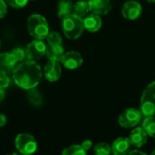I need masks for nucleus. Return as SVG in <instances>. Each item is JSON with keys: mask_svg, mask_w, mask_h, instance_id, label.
Here are the masks:
<instances>
[{"mask_svg": "<svg viewBox=\"0 0 155 155\" xmlns=\"http://www.w3.org/2000/svg\"><path fill=\"white\" fill-rule=\"evenodd\" d=\"M15 145L17 151L23 155L34 154L37 150V142L30 134H19L15 140Z\"/></svg>", "mask_w": 155, "mask_h": 155, "instance_id": "obj_5", "label": "nucleus"}, {"mask_svg": "<svg viewBox=\"0 0 155 155\" xmlns=\"http://www.w3.org/2000/svg\"><path fill=\"white\" fill-rule=\"evenodd\" d=\"M74 4L72 0H60L58 3V17L62 20L73 14Z\"/></svg>", "mask_w": 155, "mask_h": 155, "instance_id": "obj_17", "label": "nucleus"}, {"mask_svg": "<svg viewBox=\"0 0 155 155\" xmlns=\"http://www.w3.org/2000/svg\"><path fill=\"white\" fill-rule=\"evenodd\" d=\"M132 143L129 138L120 137L116 139L112 145V153L114 155H128L131 152Z\"/></svg>", "mask_w": 155, "mask_h": 155, "instance_id": "obj_12", "label": "nucleus"}, {"mask_svg": "<svg viewBox=\"0 0 155 155\" xmlns=\"http://www.w3.org/2000/svg\"><path fill=\"white\" fill-rule=\"evenodd\" d=\"M62 155H87L86 151L80 145L76 144V145H71L67 148H65Z\"/></svg>", "mask_w": 155, "mask_h": 155, "instance_id": "obj_21", "label": "nucleus"}, {"mask_svg": "<svg viewBox=\"0 0 155 155\" xmlns=\"http://www.w3.org/2000/svg\"><path fill=\"white\" fill-rule=\"evenodd\" d=\"M151 155H155V151H153V152L152 153V154H151Z\"/></svg>", "mask_w": 155, "mask_h": 155, "instance_id": "obj_34", "label": "nucleus"}, {"mask_svg": "<svg viewBox=\"0 0 155 155\" xmlns=\"http://www.w3.org/2000/svg\"><path fill=\"white\" fill-rule=\"evenodd\" d=\"M47 45H62L63 39L59 33L57 32H49L46 36Z\"/></svg>", "mask_w": 155, "mask_h": 155, "instance_id": "obj_23", "label": "nucleus"}, {"mask_svg": "<svg viewBox=\"0 0 155 155\" xmlns=\"http://www.w3.org/2000/svg\"><path fill=\"white\" fill-rule=\"evenodd\" d=\"M46 47L47 45L43 42V40L35 39L27 45L25 49V56L28 60H39L46 54Z\"/></svg>", "mask_w": 155, "mask_h": 155, "instance_id": "obj_7", "label": "nucleus"}, {"mask_svg": "<svg viewBox=\"0 0 155 155\" xmlns=\"http://www.w3.org/2000/svg\"><path fill=\"white\" fill-rule=\"evenodd\" d=\"M10 54L17 64L21 63L25 57V50H23L22 48H15L10 52Z\"/></svg>", "mask_w": 155, "mask_h": 155, "instance_id": "obj_24", "label": "nucleus"}, {"mask_svg": "<svg viewBox=\"0 0 155 155\" xmlns=\"http://www.w3.org/2000/svg\"><path fill=\"white\" fill-rule=\"evenodd\" d=\"M5 1L11 7L14 8H23L28 3V0H5Z\"/></svg>", "mask_w": 155, "mask_h": 155, "instance_id": "obj_25", "label": "nucleus"}, {"mask_svg": "<svg viewBox=\"0 0 155 155\" xmlns=\"http://www.w3.org/2000/svg\"><path fill=\"white\" fill-rule=\"evenodd\" d=\"M31 1H35V0H31Z\"/></svg>", "mask_w": 155, "mask_h": 155, "instance_id": "obj_36", "label": "nucleus"}, {"mask_svg": "<svg viewBox=\"0 0 155 155\" xmlns=\"http://www.w3.org/2000/svg\"><path fill=\"white\" fill-rule=\"evenodd\" d=\"M6 155H19L18 153H9V154H6Z\"/></svg>", "mask_w": 155, "mask_h": 155, "instance_id": "obj_32", "label": "nucleus"}, {"mask_svg": "<svg viewBox=\"0 0 155 155\" xmlns=\"http://www.w3.org/2000/svg\"><path fill=\"white\" fill-rule=\"evenodd\" d=\"M128 155H147L146 153H144L143 152H141L139 150H134V151H131Z\"/></svg>", "mask_w": 155, "mask_h": 155, "instance_id": "obj_30", "label": "nucleus"}, {"mask_svg": "<svg viewBox=\"0 0 155 155\" xmlns=\"http://www.w3.org/2000/svg\"><path fill=\"white\" fill-rule=\"evenodd\" d=\"M141 113L144 117L155 114V81L147 85L142 94Z\"/></svg>", "mask_w": 155, "mask_h": 155, "instance_id": "obj_4", "label": "nucleus"}, {"mask_svg": "<svg viewBox=\"0 0 155 155\" xmlns=\"http://www.w3.org/2000/svg\"><path fill=\"white\" fill-rule=\"evenodd\" d=\"M143 114L141 111L135 108H129L119 115L118 123L124 128H133L141 122Z\"/></svg>", "mask_w": 155, "mask_h": 155, "instance_id": "obj_6", "label": "nucleus"}, {"mask_svg": "<svg viewBox=\"0 0 155 155\" xmlns=\"http://www.w3.org/2000/svg\"><path fill=\"white\" fill-rule=\"evenodd\" d=\"M10 84V79L7 75V74H0V88L5 89Z\"/></svg>", "mask_w": 155, "mask_h": 155, "instance_id": "obj_26", "label": "nucleus"}, {"mask_svg": "<svg viewBox=\"0 0 155 155\" xmlns=\"http://www.w3.org/2000/svg\"><path fill=\"white\" fill-rule=\"evenodd\" d=\"M45 54L48 60L61 62L64 54V50L62 45H47Z\"/></svg>", "mask_w": 155, "mask_h": 155, "instance_id": "obj_16", "label": "nucleus"}, {"mask_svg": "<svg viewBox=\"0 0 155 155\" xmlns=\"http://www.w3.org/2000/svg\"><path fill=\"white\" fill-rule=\"evenodd\" d=\"M7 123V118L5 114H0V128L1 127H4Z\"/></svg>", "mask_w": 155, "mask_h": 155, "instance_id": "obj_29", "label": "nucleus"}, {"mask_svg": "<svg viewBox=\"0 0 155 155\" xmlns=\"http://www.w3.org/2000/svg\"><path fill=\"white\" fill-rule=\"evenodd\" d=\"M83 57L82 55L75 51H71V52H67L64 53L61 63L62 64L70 70H74V69H77L79 68L82 64H83Z\"/></svg>", "mask_w": 155, "mask_h": 155, "instance_id": "obj_9", "label": "nucleus"}, {"mask_svg": "<svg viewBox=\"0 0 155 155\" xmlns=\"http://www.w3.org/2000/svg\"><path fill=\"white\" fill-rule=\"evenodd\" d=\"M84 29L87 30L88 32H97L102 26V19L100 15L95 14L86 15L84 19Z\"/></svg>", "mask_w": 155, "mask_h": 155, "instance_id": "obj_15", "label": "nucleus"}, {"mask_svg": "<svg viewBox=\"0 0 155 155\" xmlns=\"http://www.w3.org/2000/svg\"><path fill=\"white\" fill-rule=\"evenodd\" d=\"M7 5L5 0H0V18H3L6 15Z\"/></svg>", "mask_w": 155, "mask_h": 155, "instance_id": "obj_27", "label": "nucleus"}, {"mask_svg": "<svg viewBox=\"0 0 155 155\" xmlns=\"http://www.w3.org/2000/svg\"><path fill=\"white\" fill-rule=\"evenodd\" d=\"M17 64H18L10 53L0 54V74H8L13 72Z\"/></svg>", "mask_w": 155, "mask_h": 155, "instance_id": "obj_13", "label": "nucleus"}, {"mask_svg": "<svg viewBox=\"0 0 155 155\" xmlns=\"http://www.w3.org/2000/svg\"><path fill=\"white\" fill-rule=\"evenodd\" d=\"M43 76L40 65L32 60H26L18 64L13 70L15 84L25 90L35 88L41 82Z\"/></svg>", "mask_w": 155, "mask_h": 155, "instance_id": "obj_1", "label": "nucleus"}, {"mask_svg": "<svg viewBox=\"0 0 155 155\" xmlns=\"http://www.w3.org/2000/svg\"><path fill=\"white\" fill-rule=\"evenodd\" d=\"M27 98H28L29 102L33 105H35V106H40L43 104L42 96L39 94V92L37 90H35V88L31 89V90H28Z\"/></svg>", "mask_w": 155, "mask_h": 155, "instance_id": "obj_20", "label": "nucleus"}, {"mask_svg": "<svg viewBox=\"0 0 155 155\" xmlns=\"http://www.w3.org/2000/svg\"><path fill=\"white\" fill-rule=\"evenodd\" d=\"M90 11V7H89V3L88 1L85 0H80L78 2H76L74 5V9H73V14L75 15L78 17H84L86 16V15L88 14V12Z\"/></svg>", "mask_w": 155, "mask_h": 155, "instance_id": "obj_18", "label": "nucleus"}, {"mask_svg": "<svg viewBox=\"0 0 155 155\" xmlns=\"http://www.w3.org/2000/svg\"><path fill=\"white\" fill-rule=\"evenodd\" d=\"M142 127L147 134V135L155 138V117L154 116H149L145 117V119L143 122Z\"/></svg>", "mask_w": 155, "mask_h": 155, "instance_id": "obj_19", "label": "nucleus"}, {"mask_svg": "<svg viewBox=\"0 0 155 155\" xmlns=\"http://www.w3.org/2000/svg\"><path fill=\"white\" fill-rule=\"evenodd\" d=\"M149 3H155V0H147Z\"/></svg>", "mask_w": 155, "mask_h": 155, "instance_id": "obj_33", "label": "nucleus"}, {"mask_svg": "<svg viewBox=\"0 0 155 155\" xmlns=\"http://www.w3.org/2000/svg\"><path fill=\"white\" fill-rule=\"evenodd\" d=\"M90 11L98 15H107L112 9L111 0H89Z\"/></svg>", "mask_w": 155, "mask_h": 155, "instance_id": "obj_11", "label": "nucleus"}, {"mask_svg": "<svg viewBox=\"0 0 155 155\" xmlns=\"http://www.w3.org/2000/svg\"><path fill=\"white\" fill-rule=\"evenodd\" d=\"M132 145L140 148L143 147L147 142V134L143 127H137L134 129L129 137Z\"/></svg>", "mask_w": 155, "mask_h": 155, "instance_id": "obj_14", "label": "nucleus"}, {"mask_svg": "<svg viewBox=\"0 0 155 155\" xmlns=\"http://www.w3.org/2000/svg\"><path fill=\"white\" fill-rule=\"evenodd\" d=\"M0 46H1V42H0Z\"/></svg>", "mask_w": 155, "mask_h": 155, "instance_id": "obj_35", "label": "nucleus"}, {"mask_svg": "<svg viewBox=\"0 0 155 155\" xmlns=\"http://www.w3.org/2000/svg\"><path fill=\"white\" fill-rule=\"evenodd\" d=\"M62 74L61 65L59 62L48 60V63L44 68V75L49 82H56L59 80Z\"/></svg>", "mask_w": 155, "mask_h": 155, "instance_id": "obj_10", "label": "nucleus"}, {"mask_svg": "<svg viewBox=\"0 0 155 155\" xmlns=\"http://www.w3.org/2000/svg\"><path fill=\"white\" fill-rule=\"evenodd\" d=\"M94 152L95 155H110L112 153V146L106 143H100L94 146Z\"/></svg>", "mask_w": 155, "mask_h": 155, "instance_id": "obj_22", "label": "nucleus"}, {"mask_svg": "<svg viewBox=\"0 0 155 155\" xmlns=\"http://www.w3.org/2000/svg\"><path fill=\"white\" fill-rule=\"evenodd\" d=\"M62 28L64 35L68 39H77L82 35L84 30V19L72 14L63 19Z\"/></svg>", "mask_w": 155, "mask_h": 155, "instance_id": "obj_3", "label": "nucleus"}, {"mask_svg": "<svg viewBox=\"0 0 155 155\" xmlns=\"http://www.w3.org/2000/svg\"><path fill=\"white\" fill-rule=\"evenodd\" d=\"M27 30L32 37L44 40L49 34V25L46 19L39 15L33 14L27 19Z\"/></svg>", "mask_w": 155, "mask_h": 155, "instance_id": "obj_2", "label": "nucleus"}, {"mask_svg": "<svg viewBox=\"0 0 155 155\" xmlns=\"http://www.w3.org/2000/svg\"><path fill=\"white\" fill-rule=\"evenodd\" d=\"M81 146L87 152L88 150H90L93 146V143L91 140H84L82 143H81Z\"/></svg>", "mask_w": 155, "mask_h": 155, "instance_id": "obj_28", "label": "nucleus"}, {"mask_svg": "<svg viewBox=\"0 0 155 155\" xmlns=\"http://www.w3.org/2000/svg\"><path fill=\"white\" fill-rule=\"evenodd\" d=\"M5 90L0 88V102H2L5 98Z\"/></svg>", "mask_w": 155, "mask_h": 155, "instance_id": "obj_31", "label": "nucleus"}, {"mask_svg": "<svg viewBox=\"0 0 155 155\" xmlns=\"http://www.w3.org/2000/svg\"><path fill=\"white\" fill-rule=\"evenodd\" d=\"M143 8L140 3L134 0L127 1L124 4L122 8V15L128 20H135L141 16Z\"/></svg>", "mask_w": 155, "mask_h": 155, "instance_id": "obj_8", "label": "nucleus"}]
</instances>
